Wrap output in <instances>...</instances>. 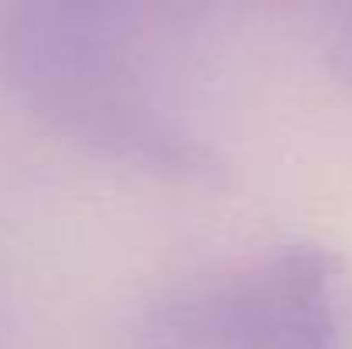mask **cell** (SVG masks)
I'll return each instance as SVG.
<instances>
[{"label":"cell","instance_id":"6da1fadb","mask_svg":"<svg viewBox=\"0 0 352 349\" xmlns=\"http://www.w3.org/2000/svg\"><path fill=\"white\" fill-rule=\"evenodd\" d=\"M0 86L48 130L107 161L185 185L223 178V158L168 96L123 7L0 3Z\"/></svg>","mask_w":352,"mask_h":349},{"label":"cell","instance_id":"7a4b0ae2","mask_svg":"<svg viewBox=\"0 0 352 349\" xmlns=\"http://www.w3.org/2000/svg\"><path fill=\"white\" fill-rule=\"evenodd\" d=\"M137 349H352V271L325 243L291 236L239 267L157 295Z\"/></svg>","mask_w":352,"mask_h":349}]
</instances>
